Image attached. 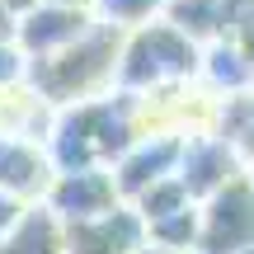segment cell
Instances as JSON below:
<instances>
[{
    "label": "cell",
    "instance_id": "1",
    "mask_svg": "<svg viewBox=\"0 0 254 254\" xmlns=\"http://www.w3.org/2000/svg\"><path fill=\"white\" fill-rule=\"evenodd\" d=\"M141 136V118H136L132 94H104V99L62 109L47 136V155H52L57 174L71 170H113L127 155V146Z\"/></svg>",
    "mask_w": 254,
    "mask_h": 254
},
{
    "label": "cell",
    "instance_id": "2",
    "mask_svg": "<svg viewBox=\"0 0 254 254\" xmlns=\"http://www.w3.org/2000/svg\"><path fill=\"white\" fill-rule=\"evenodd\" d=\"M118 52H123V33H109V28L94 24L75 47L47 57V62H28V85L57 113L104 99V94L118 90Z\"/></svg>",
    "mask_w": 254,
    "mask_h": 254
},
{
    "label": "cell",
    "instance_id": "3",
    "mask_svg": "<svg viewBox=\"0 0 254 254\" xmlns=\"http://www.w3.org/2000/svg\"><path fill=\"white\" fill-rule=\"evenodd\" d=\"M198 62L202 47L189 43L165 19L132 28V33H123V52H118V94L141 99V94L170 90V85H189L198 80Z\"/></svg>",
    "mask_w": 254,
    "mask_h": 254
},
{
    "label": "cell",
    "instance_id": "4",
    "mask_svg": "<svg viewBox=\"0 0 254 254\" xmlns=\"http://www.w3.org/2000/svg\"><path fill=\"white\" fill-rule=\"evenodd\" d=\"M254 250V184L250 174L231 179L221 193L198 202V254Z\"/></svg>",
    "mask_w": 254,
    "mask_h": 254
},
{
    "label": "cell",
    "instance_id": "5",
    "mask_svg": "<svg viewBox=\"0 0 254 254\" xmlns=\"http://www.w3.org/2000/svg\"><path fill=\"white\" fill-rule=\"evenodd\" d=\"M179 151H184V136H170V132H141L127 155L113 165V184H118V198L123 202H136L146 189L174 179L179 174Z\"/></svg>",
    "mask_w": 254,
    "mask_h": 254
},
{
    "label": "cell",
    "instance_id": "6",
    "mask_svg": "<svg viewBox=\"0 0 254 254\" xmlns=\"http://www.w3.org/2000/svg\"><path fill=\"white\" fill-rule=\"evenodd\" d=\"M94 28L90 9H75V5H38L33 14H24L14 24V47L24 52V62H47V57L75 47L85 33Z\"/></svg>",
    "mask_w": 254,
    "mask_h": 254
},
{
    "label": "cell",
    "instance_id": "7",
    "mask_svg": "<svg viewBox=\"0 0 254 254\" xmlns=\"http://www.w3.org/2000/svg\"><path fill=\"white\" fill-rule=\"evenodd\" d=\"M118 184H113V170H71L57 174L52 189H47L43 207L52 212L62 226H80L90 217H104V212L118 207Z\"/></svg>",
    "mask_w": 254,
    "mask_h": 254
},
{
    "label": "cell",
    "instance_id": "8",
    "mask_svg": "<svg viewBox=\"0 0 254 254\" xmlns=\"http://www.w3.org/2000/svg\"><path fill=\"white\" fill-rule=\"evenodd\" d=\"M240 174H245V160H240V151H236L231 141H221V136H212V132L184 136V151H179V184L189 189L193 202L221 193L231 179H240Z\"/></svg>",
    "mask_w": 254,
    "mask_h": 254
},
{
    "label": "cell",
    "instance_id": "9",
    "mask_svg": "<svg viewBox=\"0 0 254 254\" xmlns=\"http://www.w3.org/2000/svg\"><path fill=\"white\" fill-rule=\"evenodd\" d=\"M52 179H57V165L47 155V146L0 136V193L5 198L24 202V207H43Z\"/></svg>",
    "mask_w": 254,
    "mask_h": 254
},
{
    "label": "cell",
    "instance_id": "10",
    "mask_svg": "<svg viewBox=\"0 0 254 254\" xmlns=\"http://www.w3.org/2000/svg\"><path fill=\"white\" fill-rule=\"evenodd\" d=\"M146 226L127 202H118L104 217H90L80 226H66V254H141Z\"/></svg>",
    "mask_w": 254,
    "mask_h": 254
},
{
    "label": "cell",
    "instance_id": "11",
    "mask_svg": "<svg viewBox=\"0 0 254 254\" xmlns=\"http://www.w3.org/2000/svg\"><path fill=\"white\" fill-rule=\"evenodd\" d=\"M57 123V109L38 99L33 85H14V90H0V136H19V141H38L47 146Z\"/></svg>",
    "mask_w": 254,
    "mask_h": 254
},
{
    "label": "cell",
    "instance_id": "12",
    "mask_svg": "<svg viewBox=\"0 0 254 254\" xmlns=\"http://www.w3.org/2000/svg\"><path fill=\"white\" fill-rule=\"evenodd\" d=\"M165 24H174L189 43L212 47L231 33V0H165Z\"/></svg>",
    "mask_w": 254,
    "mask_h": 254
},
{
    "label": "cell",
    "instance_id": "13",
    "mask_svg": "<svg viewBox=\"0 0 254 254\" xmlns=\"http://www.w3.org/2000/svg\"><path fill=\"white\" fill-rule=\"evenodd\" d=\"M198 85L212 94V99H231V94H250V90H254V75H250V66L240 62V52L221 38V43L202 47Z\"/></svg>",
    "mask_w": 254,
    "mask_h": 254
},
{
    "label": "cell",
    "instance_id": "14",
    "mask_svg": "<svg viewBox=\"0 0 254 254\" xmlns=\"http://www.w3.org/2000/svg\"><path fill=\"white\" fill-rule=\"evenodd\" d=\"M0 254H66V226L47 207H28L0 240Z\"/></svg>",
    "mask_w": 254,
    "mask_h": 254
},
{
    "label": "cell",
    "instance_id": "15",
    "mask_svg": "<svg viewBox=\"0 0 254 254\" xmlns=\"http://www.w3.org/2000/svg\"><path fill=\"white\" fill-rule=\"evenodd\" d=\"M165 14V0H90V19L109 33H132Z\"/></svg>",
    "mask_w": 254,
    "mask_h": 254
},
{
    "label": "cell",
    "instance_id": "16",
    "mask_svg": "<svg viewBox=\"0 0 254 254\" xmlns=\"http://www.w3.org/2000/svg\"><path fill=\"white\" fill-rule=\"evenodd\" d=\"M146 245L160 250V254H193L198 250V202L174 217H160L146 226Z\"/></svg>",
    "mask_w": 254,
    "mask_h": 254
},
{
    "label": "cell",
    "instance_id": "17",
    "mask_svg": "<svg viewBox=\"0 0 254 254\" xmlns=\"http://www.w3.org/2000/svg\"><path fill=\"white\" fill-rule=\"evenodd\" d=\"M127 207L141 217V226H151V221H160V217H174V212L193 207V198H189V189L179 184V174H174V179H165V184H155V189H146L141 198L127 202Z\"/></svg>",
    "mask_w": 254,
    "mask_h": 254
},
{
    "label": "cell",
    "instance_id": "18",
    "mask_svg": "<svg viewBox=\"0 0 254 254\" xmlns=\"http://www.w3.org/2000/svg\"><path fill=\"white\" fill-rule=\"evenodd\" d=\"M28 80V62L14 43H0V90H14Z\"/></svg>",
    "mask_w": 254,
    "mask_h": 254
},
{
    "label": "cell",
    "instance_id": "19",
    "mask_svg": "<svg viewBox=\"0 0 254 254\" xmlns=\"http://www.w3.org/2000/svg\"><path fill=\"white\" fill-rule=\"evenodd\" d=\"M226 43L240 52V62H245V66H250V75H254V24H250V19H245V24H236V28L226 33Z\"/></svg>",
    "mask_w": 254,
    "mask_h": 254
},
{
    "label": "cell",
    "instance_id": "20",
    "mask_svg": "<svg viewBox=\"0 0 254 254\" xmlns=\"http://www.w3.org/2000/svg\"><path fill=\"white\" fill-rule=\"evenodd\" d=\"M24 212H28L24 202H14V198H5V193H0V240H5L9 231H14V221L24 217Z\"/></svg>",
    "mask_w": 254,
    "mask_h": 254
},
{
    "label": "cell",
    "instance_id": "21",
    "mask_svg": "<svg viewBox=\"0 0 254 254\" xmlns=\"http://www.w3.org/2000/svg\"><path fill=\"white\" fill-rule=\"evenodd\" d=\"M236 151H240V160H245V170H250L254 165V109H250V123H245V132H240Z\"/></svg>",
    "mask_w": 254,
    "mask_h": 254
},
{
    "label": "cell",
    "instance_id": "22",
    "mask_svg": "<svg viewBox=\"0 0 254 254\" xmlns=\"http://www.w3.org/2000/svg\"><path fill=\"white\" fill-rule=\"evenodd\" d=\"M0 5H5V9H9V19L19 24V19H24V14H33V9L43 5V0H0Z\"/></svg>",
    "mask_w": 254,
    "mask_h": 254
},
{
    "label": "cell",
    "instance_id": "23",
    "mask_svg": "<svg viewBox=\"0 0 254 254\" xmlns=\"http://www.w3.org/2000/svg\"><path fill=\"white\" fill-rule=\"evenodd\" d=\"M0 43H14V19H9L5 5H0Z\"/></svg>",
    "mask_w": 254,
    "mask_h": 254
},
{
    "label": "cell",
    "instance_id": "24",
    "mask_svg": "<svg viewBox=\"0 0 254 254\" xmlns=\"http://www.w3.org/2000/svg\"><path fill=\"white\" fill-rule=\"evenodd\" d=\"M47 5H75V9H90V0H47Z\"/></svg>",
    "mask_w": 254,
    "mask_h": 254
},
{
    "label": "cell",
    "instance_id": "25",
    "mask_svg": "<svg viewBox=\"0 0 254 254\" xmlns=\"http://www.w3.org/2000/svg\"><path fill=\"white\" fill-rule=\"evenodd\" d=\"M245 174H250V184H254V165H250V170H245Z\"/></svg>",
    "mask_w": 254,
    "mask_h": 254
},
{
    "label": "cell",
    "instance_id": "26",
    "mask_svg": "<svg viewBox=\"0 0 254 254\" xmlns=\"http://www.w3.org/2000/svg\"><path fill=\"white\" fill-rule=\"evenodd\" d=\"M240 254H254V250H240Z\"/></svg>",
    "mask_w": 254,
    "mask_h": 254
},
{
    "label": "cell",
    "instance_id": "27",
    "mask_svg": "<svg viewBox=\"0 0 254 254\" xmlns=\"http://www.w3.org/2000/svg\"><path fill=\"white\" fill-rule=\"evenodd\" d=\"M193 254H198V250H193Z\"/></svg>",
    "mask_w": 254,
    "mask_h": 254
}]
</instances>
